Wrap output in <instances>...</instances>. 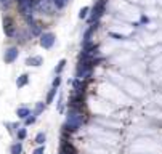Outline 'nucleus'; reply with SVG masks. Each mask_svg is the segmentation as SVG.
Wrapping results in <instances>:
<instances>
[{
	"label": "nucleus",
	"instance_id": "obj_1",
	"mask_svg": "<svg viewBox=\"0 0 162 154\" xmlns=\"http://www.w3.org/2000/svg\"><path fill=\"white\" fill-rule=\"evenodd\" d=\"M82 122H84V113H82V109L69 108L66 122H64V130L66 132H76L77 128H80Z\"/></svg>",
	"mask_w": 162,
	"mask_h": 154
},
{
	"label": "nucleus",
	"instance_id": "obj_2",
	"mask_svg": "<svg viewBox=\"0 0 162 154\" xmlns=\"http://www.w3.org/2000/svg\"><path fill=\"white\" fill-rule=\"evenodd\" d=\"M106 10V2L104 0H96L93 8H90V18H88V24H93V23H98V20L103 16V13Z\"/></svg>",
	"mask_w": 162,
	"mask_h": 154
},
{
	"label": "nucleus",
	"instance_id": "obj_3",
	"mask_svg": "<svg viewBox=\"0 0 162 154\" xmlns=\"http://www.w3.org/2000/svg\"><path fill=\"white\" fill-rule=\"evenodd\" d=\"M39 42H40V47H42V48L50 50L55 45V42H56V35H55L53 32H42Z\"/></svg>",
	"mask_w": 162,
	"mask_h": 154
},
{
	"label": "nucleus",
	"instance_id": "obj_4",
	"mask_svg": "<svg viewBox=\"0 0 162 154\" xmlns=\"http://www.w3.org/2000/svg\"><path fill=\"white\" fill-rule=\"evenodd\" d=\"M18 56H20V50H18L16 47H10V48H7L5 53H3V61L7 64H11L18 59Z\"/></svg>",
	"mask_w": 162,
	"mask_h": 154
},
{
	"label": "nucleus",
	"instance_id": "obj_5",
	"mask_svg": "<svg viewBox=\"0 0 162 154\" xmlns=\"http://www.w3.org/2000/svg\"><path fill=\"white\" fill-rule=\"evenodd\" d=\"M44 64V58L40 55H34V56H29L26 59V66H34V68H39Z\"/></svg>",
	"mask_w": 162,
	"mask_h": 154
},
{
	"label": "nucleus",
	"instance_id": "obj_6",
	"mask_svg": "<svg viewBox=\"0 0 162 154\" xmlns=\"http://www.w3.org/2000/svg\"><path fill=\"white\" fill-rule=\"evenodd\" d=\"M59 152H63V154H76V148H74L69 141L63 140V141H61V148H59Z\"/></svg>",
	"mask_w": 162,
	"mask_h": 154
},
{
	"label": "nucleus",
	"instance_id": "obj_7",
	"mask_svg": "<svg viewBox=\"0 0 162 154\" xmlns=\"http://www.w3.org/2000/svg\"><path fill=\"white\" fill-rule=\"evenodd\" d=\"M3 32L7 37H13L15 35V26L11 24L10 20H3Z\"/></svg>",
	"mask_w": 162,
	"mask_h": 154
},
{
	"label": "nucleus",
	"instance_id": "obj_8",
	"mask_svg": "<svg viewBox=\"0 0 162 154\" xmlns=\"http://www.w3.org/2000/svg\"><path fill=\"white\" fill-rule=\"evenodd\" d=\"M27 83H29V74H21L20 77L16 79V87L18 88H22V87H26Z\"/></svg>",
	"mask_w": 162,
	"mask_h": 154
},
{
	"label": "nucleus",
	"instance_id": "obj_9",
	"mask_svg": "<svg viewBox=\"0 0 162 154\" xmlns=\"http://www.w3.org/2000/svg\"><path fill=\"white\" fill-rule=\"evenodd\" d=\"M29 114H31V109L27 108V106H20V108L16 109V116H18V119H26Z\"/></svg>",
	"mask_w": 162,
	"mask_h": 154
},
{
	"label": "nucleus",
	"instance_id": "obj_10",
	"mask_svg": "<svg viewBox=\"0 0 162 154\" xmlns=\"http://www.w3.org/2000/svg\"><path fill=\"white\" fill-rule=\"evenodd\" d=\"M22 152V143L18 140L16 143H13L10 146V154H21Z\"/></svg>",
	"mask_w": 162,
	"mask_h": 154
},
{
	"label": "nucleus",
	"instance_id": "obj_11",
	"mask_svg": "<svg viewBox=\"0 0 162 154\" xmlns=\"http://www.w3.org/2000/svg\"><path fill=\"white\" fill-rule=\"evenodd\" d=\"M56 92H58V88H55V87L50 88V92L47 93V98H45V104H52L55 96H56Z\"/></svg>",
	"mask_w": 162,
	"mask_h": 154
},
{
	"label": "nucleus",
	"instance_id": "obj_12",
	"mask_svg": "<svg viewBox=\"0 0 162 154\" xmlns=\"http://www.w3.org/2000/svg\"><path fill=\"white\" fill-rule=\"evenodd\" d=\"M45 140H47V135H45L44 132H39V133L35 135V140H34V141H35L37 146H40V144H45Z\"/></svg>",
	"mask_w": 162,
	"mask_h": 154
},
{
	"label": "nucleus",
	"instance_id": "obj_13",
	"mask_svg": "<svg viewBox=\"0 0 162 154\" xmlns=\"http://www.w3.org/2000/svg\"><path fill=\"white\" fill-rule=\"evenodd\" d=\"M90 13V7H82L80 11H79V20H87Z\"/></svg>",
	"mask_w": 162,
	"mask_h": 154
},
{
	"label": "nucleus",
	"instance_id": "obj_14",
	"mask_svg": "<svg viewBox=\"0 0 162 154\" xmlns=\"http://www.w3.org/2000/svg\"><path fill=\"white\" fill-rule=\"evenodd\" d=\"M66 63H68V61H66L64 58H63V59H59L58 64H56V68H55V72H56V74H61V72H63V69L66 68Z\"/></svg>",
	"mask_w": 162,
	"mask_h": 154
},
{
	"label": "nucleus",
	"instance_id": "obj_15",
	"mask_svg": "<svg viewBox=\"0 0 162 154\" xmlns=\"http://www.w3.org/2000/svg\"><path fill=\"white\" fill-rule=\"evenodd\" d=\"M16 137H18V140H20V141H22V140L27 137V130H26V128H18V130H16Z\"/></svg>",
	"mask_w": 162,
	"mask_h": 154
},
{
	"label": "nucleus",
	"instance_id": "obj_16",
	"mask_svg": "<svg viewBox=\"0 0 162 154\" xmlns=\"http://www.w3.org/2000/svg\"><path fill=\"white\" fill-rule=\"evenodd\" d=\"M35 119H37V116H35L34 113H31V114L24 119V125H32V124L35 122Z\"/></svg>",
	"mask_w": 162,
	"mask_h": 154
},
{
	"label": "nucleus",
	"instance_id": "obj_17",
	"mask_svg": "<svg viewBox=\"0 0 162 154\" xmlns=\"http://www.w3.org/2000/svg\"><path fill=\"white\" fill-rule=\"evenodd\" d=\"M44 109H45V103H42V101L37 103V104H35V109H34V114L39 116L40 113H44Z\"/></svg>",
	"mask_w": 162,
	"mask_h": 154
},
{
	"label": "nucleus",
	"instance_id": "obj_18",
	"mask_svg": "<svg viewBox=\"0 0 162 154\" xmlns=\"http://www.w3.org/2000/svg\"><path fill=\"white\" fill-rule=\"evenodd\" d=\"M59 85H61V77H59V74H56V76H55V79H53V82H52V87L59 88Z\"/></svg>",
	"mask_w": 162,
	"mask_h": 154
},
{
	"label": "nucleus",
	"instance_id": "obj_19",
	"mask_svg": "<svg viewBox=\"0 0 162 154\" xmlns=\"http://www.w3.org/2000/svg\"><path fill=\"white\" fill-rule=\"evenodd\" d=\"M32 154H45V144H40V146H37Z\"/></svg>",
	"mask_w": 162,
	"mask_h": 154
},
{
	"label": "nucleus",
	"instance_id": "obj_20",
	"mask_svg": "<svg viewBox=\"0 0 162 154\" xmlns=\"http://www.w3.org/2000/svg\"><path fill=\"white\" fill-rule=\"evenodd\" d=\"M148 21H149V18H148V16H141V23H148Z\"/></svg>",
	"mask_w": 162,
	"mask_h": 154
},
{
	"label": "nucleus",
	"instance_id": "obj_21",
	"mask_svg": "<svg viewBox=\"0 0 162 154\" xmlns=\"http://www.w3.org/2000/svg\"><path fill=\"white\" fill-rule=\"evenodd\" d=\"M0 2H3V0H0Z\"/></svg>",
	"mask_w": 162,
	"mask_h": 154
},
{
	"label": "nucleus",
	"instance_id": "obj_22",
	"mask_svg": "<svg viewBox=\"0 0 162 154\" xmlns=\"http://www.w3.org/2000/svg\"><path fill=\"white\" fill-rule=\"evenodd\" d=\"M59 154H63V152H59Z\"/></svg>",
	"mask_w": 162,
	"mask_h": 154
}]
</instances>
